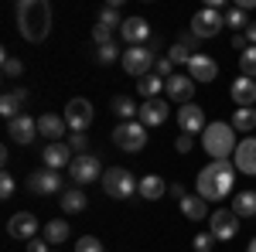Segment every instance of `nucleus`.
Instances as JSON below:
<instances>
[{"mask_svg":"<svg viewBox=\"0 0 256 252\" xmlns=\"http://www.w3.org/2000/svg\"><path fill=\"white\" fill-rule=\"evenodd\" d=\"M92 102L89 99H68V106H65V123H68V130L72 133H86L89 126H92Z\"/></svg>","mask_w":256,"mask_h":252,"instance_id":"8","label":"nucleus"},{"mask_svg":"<svg viewBox=\"0 0 256 252\" xmlns=\"http://www.w3.org/2000/svg\"><path fill=\"white\" fill-rule=\"evenodd\" d=\"M168 113H171V106L164 102V99H147L144 106H140V123L144 126H160L164 119H168Z\"/></svg>","mask_w":256,"mask_h":252,"instance_id":"19","label":"nucleus"},{"mask_svg":"<svg viewBox=\"0 0 256 252\" xmlns=\"http://www.w3.org/2000/svg\"><path fill=\"white\" fill-rule=\"evenodd\" d=\"M198 41H202V38H195V34H184V38H181V44H184V48H188V51H192V55H195Z\"/></svg>","mask_w":256,"mask_h":252,"instance_id":"47","label":"nucleus"},{"mask_svg":"<svg viewBox=\"0 0 256 252\" xmlns=\"http://www.w3.org/2000/svg\"><path fill=\"white\" fill-rule=\"evenodd\" d=\"M86 205H89V198H86V191H79L76 184H72L68 191H62V212H65V215L86 212Z\"/></svg>","mask_w":256,"mask_h":252,"instance_id":"25","label":"nucleus"},{"mask_svg":"<svg viewBox=\"0 0 256 252\" xmlns=\"http://www.w3.org/2000/svg\"><path fill=\"white\" fill-rule=\"evenodd\" d=\"M168 194H171L174 201H181V198H184V188H181V184H171V188H168Z\"/></svg>","mask_w":256,"mask_h":252,"instance_id":"48","label":"nucleus"},{"mask_svg":"<svg viewBox=\"0 0 256 252\" xmlns=\"http://www.w3.org/2000/svg\"><path fill=\"white\" fill-rule=\"evenodd\" d=\"M44 239H48V246H58L68 239V222L65 218H52L48 225H44Z\"/></svg>","mask_w":256,"mask_h":252,"instance_id":"30","label":"nucleus"},{"mask_svg":"<svg viewBox=\"0 0 256 252\" xmlns=\"http://www.w3.org/2000/svg\"><path fill=\"white\" fill-rule=\"evenodd\" d=\"M232 164H236L239 174L256 177V136H246V140H239L236 154H232Z\"/></svg>","mask_w":256,"mask_h":252,"instance_id":"14","label":"nucleus"},{"mask_svg":"<svg viewBox=\"0 0 256 252\" xmlns=\"http://www.w3.org/2000/svg\"><path fill=\"white\" fill-rule=\"evenodd\" d=\"M113 31H110V27H102V24H96V27H92V41H96L99 48H102V44H113Z\"/></svg>","mask_w":256,"mask_h":252,"instance_id":"41","label":"nucleus"},{"mask_svg":"<svg viewBox=\"0 0 256 252\" xmlns=\"http://www.w3.org/2000/svg\"><path fill=\"white\" fill-rule=\"evenodd\" d=\"M184 68H188V78H192L195 85L198 82H212V78L218 75V65L212 61V55H192V61H188Z\"/></svg>","mask_w":256,"mask_h":252,"instance_id":"18","label":"nucleus"},{"mask_svg":"<svg viewBox=\"0 0 256 252\" xmlns=\"http://www.w3.org/2000/svg\"><path fill=\"white\" fill-rule=\"evenodd\" d=\"M202 147L212 160H229V154H236V130L232 123H208L202 133Z\"/></svg>","mask_w":256,"mask_h":252,"instance_id":"3","label":"nucleus"},{"mask_svg":"<svg viewBox=\"0 0 256 252\" xmlns=\"http://www.w3.org/2000/svg\"><path fill=\"white\" fill-rule=\"evenodd\" d=\"M113 143H116L120 150H126V154H137V150H144V143H147V126L140 119L120 123L116 130H113Z\"/></svg>","mask_w":256,"mask_h":252,"instance_id":"6","label":"nucleus"},{"mask_svg":"<svg viewBox=\"0 0 256 252\" xmlns=\"http://www.w3.org/2000/svg\"><path fill=\"white\" fill-rule=\"evenodd\" d=\"M232 130L253 133L256 130V109H236V113H232Z\"/></svg>","mask_w":256,"mask_h":252,"instance_id":"31","label":"nucleus"},{"mask_svg":"<svg viewBox=\"0 0 256 252\" xmlns=\"http://www.w3.org/2000/svg\"><path fill=\"white\" fill-rule=\"evenodd\" d=\"M195 188L205 201H226L229 194L236 191V164H229V160L205 164L198 181H195Z\"/></svg>","mask_w":256,"mask_h":252,"instance_id":"1","label":"nucleus"},{"mask_svg":"<svg viewBox=\"0 0 256 252\" xmlns=\"http://www.w3.org/2000/svg\"><path fill=\"white\" fill-rule=\"evenodd\" d=\"M28 252H48V239H31L28 242Z\"/></svg>","mask_w":256,"mask_h":252,"instance_id":"46","label":"nucleus"},{"mask_svg":"<svg viewBox=\"0 0 256 252\" xmlns=\"http://www.w3.org/2000/svg\"><path fill=\"white\" fill-rule=\"evenodd\" d=\"M41 160L48 164V171H62V167H72L76 157H72V147L58 140V143H48V147L41 150Z\"/></svg>","mask_w":256,"mask_h":252,"instance_id":"17","label":"nucleus"},{"mask_svg":"<svg viewBox=\"0 0 256 252\" xmlns=\"http://www.w3.org/2000/svg\"><path fill=\"white\" fill-rule=\"evenodd\" d=\"M226 27H236V34H242V31L250 27V17H246V10H239V7H232V10L226 14Z\"/></svg>","mask_w":256,"mask_h":252,"instance_id":"34","label":"nucleus"},{"mask_svg":"<svg viewBox=\"0 0 256 252\" xmlns=\"http://www.w3.org/2000/svg\"><path fill=\"white\" fill-rule=\"evenodd\" d=\"M120 61H123V72H126V75L144 78V75H150V68H154V61H158V51H154L150 44H137V48H126Z\"/></svg>","mask_w":256,"mask_h":252,"instance_id":"5","label":"nucleus"},{"mask_svg":"<svg viewBox=\"0 0 256 252\" xmlns=\"http://www.w3.org/2000/svg\"><path fill=\"white\" fill-rule=\"evenodd\" d=\"M212 235H216L218 242H229V239H236L239 235V215L229 208H222V212H212Z\"/></svg>","mask_w":256,"mask_h":252,"instance_id":"13","label":"nucleus"},{"mask_svg":"<svg viewBox=\"0 0 256 252\" xmlns=\"http://www.w3.org/2000/svg\"><path fill=\"white\" fill-rule=\"evenodd\" d=\"M168 96L174 99L178 106L192 102V96H195V82H192L188 75H171L168 78Z\"/></svg>","mask_w":256,"mask_h":252,"instance_id":"22","label":"nucleus"},{"mask_svg":"<svg viewBox=\"0 0 256 252\" xmlns=\"http://www.w3.org/2000/svg\"><path fill=\"white\" fill-rule=\"evenodd\" d=\"M113 113H116L123 123H130V119L140 116V106H137L130 96H116V99H113Z\"/></svg>","mask_w":256,"mask_h":252,"instance_id":"29","label":"nucleus"},{"mask_svg":"<svg viewBox=\"0 0 256 252\" xmlns=\"http://www.w3.org/2000/svg\"><path fill=\"white\" fill-rule=\"evenodd\" d=\"M242 34H246V38H250V44H256V20H250V27H246V31H242Z\"/></svg>","mask_w":256,"mask_h":252,"instance_id":"49","label":"nucleus"},{"mask_svg":"<svg viewBox=\"0 0 256 252\" xmlns=\"http://www.w3.org/2000/svg\"><path fill=\"white\" fill-rule=\"evenodd\" d=\"M96 58L102 61V65H110V61L123 58V55H120V48H116V44H102V48H99V55H96Z\"/></svg>","mask_w":256,"mask_h":252,"instance_id":"39","label":"nucleus"},{"mask_svg":"<svg viewBox=\"0 0 256 252\" xmlns=\"http://www.w3.org/2000/svg\"><path fill=\"white\" fill-rule=\"evenodd\" d=\"M65 143H68L76 154H86V147H89V136H86V133H72L68 140H65Z\"/></svg>","mask_w":256,"mask_h":252,"instance_id":"40","label":"nucleus"},{"mask_svg":"<svg viewBox=\"0 0 256 252\" xmlns=\"http://www.w3.org/2000/svg\"><path fill=\"white\" fill-rule=\"evenodd\" d=\"M137 194H140V198H147V201H158V198L168 194V184H164L158 174H147L144 181H140V191Z\"/></svg>","mask_w":256,"mask_h":252,"instance_id":"26","label":"nucleus"},{"mask_svg":"<svg viewBox=\"0 0 256 252\" xmlns=\"http://www.w3.org/2000/svg\"><path fill=\"white\" fill-rule=\"evenodd\" d=\"M7 136H10L14 143H20V147H28V143L38 136V119H31L28 113H20L18 119L7 123Z\"/></svg>","mask_w":256,"mask_h":252,"instance_id":"15","label":"nucleus"},{"mask_svg":"<svg viewBox=\"0 0 256 252\" xmlns=\"http://www.w3.org/2000/svg\"><path fill=\"white\" fill-rule=\"evenodd\" d=\"M232 212L239 218H256V191H239L232 198Z\"/></svg>","mask_w":256,"mask_h":252,"instance_id":"27","label":"nucleus"},{"mask_svg":"<svg viewBox=\"0 0 256 252\" xmlns=\"http://www.w3.org/2000/svg\"><path fill=\"white\" fill-rule=\"evenodd\" d=\"M168 58L174 61V65H188V61H192V51H188V48H184V44L178 41V44H171V51H168Z\"/></svg>","mask_w":256,"mask_h":252,"instance_id":"36","label":"nucleus"},{"mask_svg":"<svg viewBox=\"0 0 256 252\" xmlns=\"http://www.w3.org/2000/svg\"><path fill=\"white\" fill-rule=\"evenodd\" d=\"M239 72L246 78H256V44H250V48L239 55Z\"/></svg>","mask_w":256,"mask_h":252,"instance_id":"32","label":"nucleus"},{"mask_svg":"<svg viewBox=\"0 0 256 252\" xmlns=\"http://www.w3.org/2000/svg\"><path fill=\"white\" fill-rule=\"evenodd\" d=\"M171 72H174V61H171V58H158V75L164 78V82L171 78Z\"/></svg>","mask_w":256,"mask_h":252,"instance_id":"43","label":"nucleus"},{"mask_svg":"<svg viewBox=\"0 0 256 252\" xmlns=\"http://www.w3.org/2000/svg\"><path fill=\"white\" fill-rule=\"evenodd\" d=\"M18 31L31 44H41L52 31V3L48 0H20L18 3Z\"/></svg>","mask_w":256,"mask_h":252,"instance_id":"2","label":"nucleus"},{"mask_svg":"<svg viewBox=\"0 0 256 252\" xmlns=\"http://www.w3.org/2000/svg\"><path fill=\"white\" fill-rule=\"evenodd\" d=\"M76 252H102V242H99L96 235H82L79 242H76Z\"/></svg>","mask_w":256,"mask_h":252,"instance_id":"37","label":"nucleus"},{"mask_svg":"<svg viewBox=\"0 0 256 252\" xmlns=\"http://www.w3.org/2000/svg\"><path fill=\"white\" fill-rule=\"evenodd\" d=\"M41 229V222L34 218L31 212H18V215H10V222H7V232H10V239H34Z\"/></svg>","mask_w":256,"mask_h":252,"instance_id":"16","label":"nucleus"},{"mask_svg":"<svg viewBox=\"0 0 256 252\" xmlns=\"http://www.w3.org/2000/svg\"><path fill=\"white\" fill-rule=\"evenodd\" d=\"M178 208H181V215H184L188 222H202V218H208V201H205L202 194H184V198L178 201Z\"/></svg>","mask_w":256,"mask_h":252,"instance_id":"21","label":"nucleus"},{"mask_svg":"<svg viewBox=\"0 0 256 252\" xmlns=\"http://www.w3.org/2000/svg\"><path fill=\"white\" fill-rule=\"evenodd\" d=\"M123 20H126V17H120V10H116V7H110V3L99 10V24L110 27V31H113V27H123Z\"/></svg>","mask_w":256,"mask_h":252,"instance_id":"33","label":"nucleus"},{"mask_svg":"<svg viewBox=\"0 0 256 252\" xmlns=\"http://www.w3.org/2000/svg\"><path fill=\"white\" fill-rule=\"evenodd\" d=\"M65 130H68L65 116H52V113L38 116V133H41V136H48L52 143H58V136H65Z\"/></svg>","mask_w":256,"mask_h":252,"instance_id":"23","label":"nucleus"},{"mask_svg":"<svg viewBox=\"0 0 256 252\" xmlns=\"http://www.w3.org/2000/svg\"><path fill=\"white\" fill-rule=\"evenodd\" d=\"M232 102H236L239 109H253L256 106V82L246 75H239L232 82Z\"/></svg>","mask_w":256,"mask_h":252,"instance_id":"20","label":"nucleus"},{"mask_svg":"<svg viewBox=\"0 0 256 252\" xmlns=\"http://www.w3.org/2000/svg\"><path fill=\"white\" fill-rule=\"evenodd\" d=\"M24 75V61H18L14 55H4V78H18Z\"/></svg>","mask_w":256,"mask_h":252,"instance_id":"35","label":"nucleus"},{"mask_svg":"<svg viewBox=\"0 0 256 252\" xmlns=\"http://www.w3.org/2000/svg\"><path fill=\"white\" fill-rule=\"evenodd\" d=\"M120 34L126 41V48H137V44H150V24L144 17H126L123 20V27H120Z\"/></svg>","mask_w":256,"mask_h":252,"instance_id":"12","label":"nucleus"},{"mask_svg":"<svg viewBox=\"0 0 256 252\" xmlns=\"http://www.w3.org/2000/svg\"><path fill=\"white\" fill-rule=\"evenodd\" d=\"M137 89H140V96H144V99H158L160 89H168V82H164L158 72H150V75H144L137 82Z\"/></svg>","mask_w":256,"mask_h":252,"instance_id":"28","label":"nucleus"},{"mask_svg":"<svg viewBox=\"0 0 256 252\" xmlns=\"http://www.w3.org/2000/svg\"><path fill=\"white\" fill-rule=\"evenodd\" d=\"M222 27H226V17L218 14L216 7H205V10H198L192 17V34L195 38H216Z\"/></svg>","mask_w":256,"mask_h":252,"instance_id":"9","label":"nucleus"},{"mask_svg":"<svg viewBox=\"0 0 256 252\" xmlns=\"http://www.w3.org/2000/svg\"><path fill=\"white\" fill-rule=\"evenodd\" d=\"M192 147H195V140H192V136H188V133H181V136H178V140H174V150H178V154H188Z\"/></svg>","mask_w":256,"mask_h":252,"instance_id":"44","label":"nucleus"},{"mask_svg":"<svg viewBox=\"0 0 256 252\" xmlns=\"http://www.w3.org/2000/svg\"><path fill=\"white\" fill-rule=\"evenodd\" d=\"M18 191V184H14V177L4 171V177H0V198H10V194Z\"/></svg>","mask_w":256,"mask_h":252,"instance_id":"42","label":"nucleus"},{"mask_svg":"<svg viewBox=\"0 0 256 252\" xmlns=\"http://www.w3.org/2000/svg\"><path fill=\"white\" fill-rule=\"evenodd\" d=\"M178 126H181V133H205V109L195 106V102H184L181 109H178Z\"/></svg>","mask_w":256,"mask_h":252,"instance_id":"11","label":"nucleus"},{"mask_svg":"<svg viewBox=\"0 0 256 252\" xmlns=\"http://www.w3.org/2000/svg\"><path fill=\"white\" fill-rule=\"evenodd\" d=\"M216 242H218V239L212 232H198L195 235V249L198 252H212V249H216Z\"/></svg>","mask_w":256,"mask_h":252,"instance_id":"38","label":"nucleus"},{"mask_svg":"<svg viewBox=\"0 0 256 252\" xmlns=\"http://www.w3.org/2000/svg\"><path fill=\"white\" fill-rule=\"evenodd\" d=\"M246 252H256V239H253V242H250V246H246Z\"/></svg>","mask_w":256,"mask_h":252,"instance_id":"50","label":"nucleus"},{"mask_svg":"<svg viewBox=\"0 0 256 252\" xmlns=\"http://www.w3.org/2000/svg\"><path fill=\"white\" fill-rule=\"evenodd\" d=\"M232 48H236L239 55H242V51L250 48V38H246V34H232Z\"/></svg>","mask_w":256,"mask_h":252,"instance_id":"45","label":"nucleus"},{"mask_svg":"<svg viewBox=\"0 0 256 252\" xmlns=\"http://www.w3.org/2000/svg\"><path fill=\"white\" fill-rule=\"evenodd\" d=\"M102 188H106L110 198L123 201V198H130V194L140 191V181L130 174L126 167H106V174H102Z\"/></svg>","mask_w":256,"mask_h":252,"instance_id":"4","label":"nucleus"},{"mask_svg":"<svg viewBox=\"0 0 256 252\" xmlns=\"http://www.w3.org/2000/svg\"><path fill=\"white\" fill-rule=\"evenodd\" d=\"M28 191L31 194H55V191H65V181H62L58 171H34L28 177Z\"/></svg>","mask_w":256,"mask_h":252,"instance_id":"10","label":"nucleus"},{"mask_svg":"<svg viewBox=\"0 0 256 252\" xmlns=\"http://www.w3.org/2000/svg\"><path fill=\"white\" fill-rule=\"evenodd\" d=\"M68 174H72V184H92V181H99V177L106 174L102 171V160L92 154H76V160H72V167H68Z\"/></svg>","mask_w":256,"mask_h":252,"instance_id":"7","label":"nucleus"},{"mask_svg":"<svg viewBox=\"0 0 256 252\" xmlns=\"http://www.w3.org/2000/svg\"><path fill=\"white\" fill-rule=\"evenodd\" d=\"M24 99H28V92H24V89H10V92H4V99H0V116L7 119V123H10V119H18Z\"/></svg>","mask_w":256,"mask_h":252,"instance_id":"24","label":"nucleus"}]
</instances>
